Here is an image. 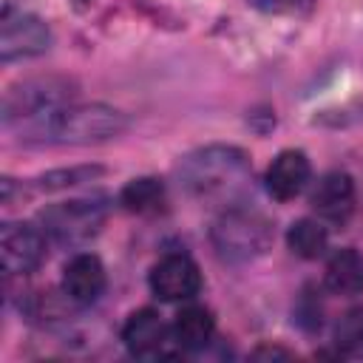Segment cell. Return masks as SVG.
<instances>
[{"label": "cell", "mask_w": 363, "mask_h": 363, "mask_svg": "<svg viewBox=\"0 0 363 363\" xmlns=\"http://www.w3.org/2000/svg\"><path fill=\"white\" fill-rule=\"evenodd\" d=\"M108 218V204L102 199H71L51 204L40 213L43 233L62 244V247H79L91 241Z\"/></svg>", "instance_id": "5"}, {"label": "cell", "mask_w": 363, "mask_h": 363, "mask_svg": "<svg viewBox=\"0 0 363 363\" xmlns=\"http://www.w3.org/2000/svg\"><path fill=\"white\" fill-rule=\"evenodd\" d=\"M252 357L255 360H264V357H284V360H289L292 357V352H286V349H278V346H258L255 352H252Z\"/></svg>", "instance_id": "20"}, {"label": "cell", "mask_w": 363, "mask_h": 363, "mask_svg": "<svg viewBox=\"0 0 363 363\" xmlns=\"http://www.w3.org/2000/svg\"><path fill=\"white\" fill-rule=\"evenodd\" d=\"M252 9L278 17H306L318 0H247Z\"/></svg>", "instance_id": "19"}, {"label": "cell", "mask_w": 363, "mask_h": 363, "mask_svg": "<svg viewBox=\"0 0 363 363\" xmlns=\"http://www.w3.org/2000/svg\"><path fill=\"white\" fill-rule=\"evenodd\" d=\"M170 332H173V340H176L179 352H199L213 340L216 320L204 306H184L176 315Z\"/></svg>", "instance_id": "14"}, {"label": "cell", "mask_w": 363, "mask_h": 363, "mask_svg": "<svg viewBox=\"0 0 363 363\" xmlns=\"http://www.w3.org/2000/svg\"><path fill=\"white\" fill-rule=\"evenodd\" d=\"M48 48H51V28L37 14L6 3L0 14V60L11 62L23 57H37Z\"/></svg>", "instance_id": "6"}, {"label": "cell", "mask_w": 363, "mask_h": 363, "mask_svg": "<svg viewBox=\"0 0 363 363\" xmlns=\"http://www.w3.org/2000/svg\"><path fill=\"white\" fill-rule=\"evenodd\" d=\"M147 281H150L153 295L167 303L190 301L201 289V272H199L196 261L182 252H173V255H164L162 261H156Z\"/></svg>", "instance_id": "9"}, {"label": "cell", "mask_w": 363, "mask_h": 363, "mask_svg": "<svg viewBox=\"0 0 363 363\" xmlns=\"http://www.w3.org/2000/svg\"><path fill=\"white\" fill-rule=\"evenodd\" d=\"M122 340L128 352L142 360H159V357H170L179 352L173 332L164 326V320L153 309L133 312L122 326Z\"/></svg>", "instance_id": "8"}, {"label": "cell", "mask_w": 363, "mask_h": 363, "mask_svg": "<svg viewBox=\"0 0 363 363\" xmlns=\"http://www.w3.org/2000/svg\"><path fill=\"white\" fill-rule=\"evenodd\" d=\"M176 176L193 199L230 207L238 204L241 196L250 190L252 167H250V156L241 147L207 145L187 153L179 162Z\"/></svg>", "instance_id": "1"}, {"label": "cell", "mask_w": 363, "mask_h": 363, "mask_svg": "<svg viewBox=\"0 0 363 363\" xmlns=\"http://www.w3.org/2000/svg\"><path fill=\"white\" fill-rule=\"evenodd\" d=\"M105 292V267L96 255L79 252L62 267V295L74 306H91Z\"/></svg>", "instance_id": "11"}, {"label": "cell", "mask_w": 363, "mask_h": 363, "mask_svg": "<svg viewBox=\"0 0 363 363\" xmlns=\"http://www.w3.org/2000/svg\"><path fill=\"white\" fill-rule=\"evenodd\" d=\"M128 128V116L108 105H65L54 111L48 119L23 130L26 139L34 142H57V145H91L119 136Z\"/></svg>", "instance_id": "2"}, {"label": "cell", "mask_w": 363, "mask_h": 363, "mask_svg": "<svg viewBox=\"0 0 363 363\" xmlns=\"http://www.w3.org/2000/svg\"><path fill=\"white\" fill-rule=\"evenodd\" d=\"M309 204L320 221L343 224L354 213V182L349 173L332 170L320 176L309 193Z\"/></svg>", "instance_id": "10"}, {"label": "cell", "mask_w": 363, "mask_h": 363, "mask_svg": "<svg viewBox=\"0 0 363 363\" xmlns=\"http://www.w3.org/2000/svg\"><path fill=\"white\" fill-rule=\"evenodd\" d=\"M332 340L340 357H363V306H352L337 318Z\"/></svg>", "instance_id": "17"}, {"label": "cell", "mask_w": 363, "mask_h": 363, "mask_svg": "<svg viewBox=\"0 0 363 363\" xmlns=\"http://www.w3.org/2000/svg\"><path fill=\"white\" fill-rule=\"evenodd\" d=\"M286 244L298 258H318L329 244V233L315 218H298L286 233Z\"/></svg>", "instance_id": "16"}, {"label": "cell", "mask_w": 363, "mask_h": 363, "mask_svg": "<svg viewBox=\"0 0 363 363\" xmlns=\"http://www.w3.org/2000/svg\"><path fill=\"white\" fill-rule=\"evenodd\" d=\"M119 204L130 213H139V216H147V213H159L164 207V184L153 176H142V179H133L122 187L119 193Z\"/></svg>", "instance_id": "15"}, {"label": "cell", "mask_w": 363, "mask_h": 363, "mask_svg": "<svg viewBox=\"0 0 363 363\" xmlns=\"http://www.w3.org/2000/svg\"><path fill=\"white\" fill-rule=\"evenodd\" d=\"M77 96V88L65 77H31L17 85H11L3 96V125L23 130L34 128L37 122L48 119L54 111L71 105Z\"/></svg>", "instance_id": "4"}, {"label": "cell", "mask_w": 363, "mask_h": 363, "mask_svg": "<svg viewBox=\"0 0 363 363\" xmlns=\"http://www.w3.org/2000/svg\"><path fill=\"white\" fill-rule=\"evenodd\" d=\"M216 252L230 264H250L261 258L272 244V224L264 213L238 204L221 207L210 227Z\"/></svg>", "instance_id": "3"}, {"label": "cell", "mask_w": 363, "mask_h": 363, "mask_svg": "<svg viewBox=\"0 0 363 363\" xmlns=\"http://www.w3.org/2000/svg\"><path fill=\"white\" fill-rule=\"evenodd\" d=\"M105 170L96 167V164H85V167H68V170H51L40 179V187L43 190H62V187H74V184H82V182H91L96 176H102Z\"/></svg>", "instance_id": "18"}, {"label": "cell", "mask_w": 363, "mask_h": 363, "mask_svg": "<svg viewBox=\"0 0 363 363\" xmlns=\"http://www.w3.org/2000/svg\"><path fill=\"white\" fill-rule=\"evenodd\" d=\"M0 255L9 275H28L45 258V233L23 221H6L0 227Z\"/></svg>", "instance_id": "7"}, {"label": "cell", "mask_w": 363, "mask_h": 363, "mask_svg": "<svg viewBox=\"0 0 363 363\" xmlns=\"http://www.w3.org/2000/svg\"><path fill=\"white\" fill-rule=\"evenodd\" d=\"M323 284L332 295L340 298H352L363 292V252L357 250H337L329 261H326V272H323Z\"/></svg>", "instance_id": "13"}, {"label": "cell", "mask_w": 363, "mask_h": 363, "mask_svg": "<svg viewBox=\"0 0 363 363\" xmlns=\"http://www.w3.org/2000/svg\"><path fill=\"white\" fill-rule=\"evenodd\" d=\"M312 176V164L303 150H281L267 167V190L278 201L295 199Z\"/></svg>", "instance_id": "12"}]
</instances>
